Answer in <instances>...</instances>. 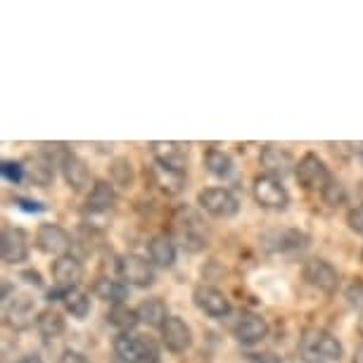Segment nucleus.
Listing matches in <instances>:
<instances>
[{
  "label": "nucleus",
  "mask_w": 363,
  "mask_h": 363,
  "mask_svg": "<svg viewBox=\"0 0 363 363\" xmlns=\"http://www.w3.org/2000/svg\"><path fill=\"white\" fill-rule=\"evenodd\" d=\"M301 363H340L345 359V347L333 333L320 328H306L299 340Z\"/></svg>",
  "instance_id": "f257e3e1"
},
{
  "label": "nucleus",
  "mask_w": 363,
  "mask_h": 363,
  "mask_svg": "<svg viewBox=\"0 0 363 363\" xmlns=\"http://www.w3.org/2000/svg\"><path fill=\"white\" fill-rule=\"evenodd\" d=\"M112 349L121 363H160V347L155 345V340L135 333H119Z\"/></svg>",
  "instance_id": "f03ea898"
},
{
  "label": "nucleus",
  "mask_w": 363,
  "mask_h": 363,
  "mask_svg": "<svg viewBox=\"0 0 363 363\" xmlns=\"http://www.w3.org/2000/svg\"><path fill=\"white\" fill-rule=\"evenodd\" d=\"M294 178H297L299 186L304 190H309V193H320V195H323L325 190L330 188V183L335 181L330 169L325 167V162L318 160V155H313V152H306L297 162V167H294Z\"/></svg>",
  "instance_id": "7ed1b4c3"
},
{
  "label": "nucleus",
  "mask_w": 363,
  "mask_h": 363,
  "mask_svg": "<svg viewBox=\"0 0 363 363\" xmlns=\"http://www.w3.org/2000/svg\"><path fill=\"white\" fill-rule=\"evenodd\" d=\"M252 195H255L257 204L269 211H285L290 204V193L283 186V181L269 174H259L252 183Z\"/></svg>",
  "instance_id": "20e7f679"
},
{
  "label": "nucleus",
  "mask_w": 363,
  "mask_h": 363,
  "mask_svg": "<svg viewBox=\"0 0 363 363\" xmlns=\"http://www.w3.org/2000/svg\"><path fill=\"white\" fill-rule=\"evenodd\" d=\"M197 204L202 211H207L214 218H233L240 211V202L233 190L214 186V188H202L197 193Z\"/></svg>",
  "instance_id": "39448f33"
},
{
  "label": "nucleus",
  "mask_w": 363,
  "mask_h": 363,
  "mask_svg": "<svg viewBox=\"0 0 363 363\" xmlns=\"http://www.w3.org/2000/svg\"><path fill=\"white\" fill-rule=\"evenodd\" d=\"M174 240L188 252H200L207 247V238L202 233V221L190 209H178L174 218Z\"/></svg>",
  "instance_id": "423d86ee"
},
{
  "label": "nucleus",
  "mask_w": 363,
  "mask_h": 363,
  "mask_svg": "<svg viewBox=\"0 0 363 363\" xmlns=\"http://www.w3.org/2000/svg\"><path fill=\"white\" fill-rule=\"evenodd\" d=\"M119 278L124 283L133 285V287H152L155 280H157V273H155V264L150 262L147 257L143 255H124L119 259Z\"/></svg>",
  "instance_id": "0eeeda50"
},
{
  "label": "nucleus",
  "mask_w": 363,
  "mask_h": 363,
  "mask_svg": "<svg viewBox=\"0 0 363 363\" xmlns=\"http://www.w3.org/2000/svg\"><path fill=\"white\" fill-rule=\"evenodd\" d=\"M36 247L43 252L48 257H65V255H72V247H74V240L72 235L67 233L62 225L57 223H40L38 230H36Z\"/></svg>",
  "instance_id": "6e6552de"
},
{
  "label": "nucleus",
  "mask_w": 363,
  "mask_h": 363,
  "mask_svg": "<svg viewBox=\"0 0 363 363\" xmlns=\"http://www.w3.org/2000/svg\"><path fill=\"white\" fill-rule=\"evenodd\" d=\"M301 278L323 294H335L340 287V273L325 259H309L301 266Z\"/></svg>",
  "instance_id": "1a4fd4ad"
},
{
  "label": "nucleus",
  "mask_w": 363,
  "mask_h": 363,
  "mask_svg": "<svg viewBox=\"0 0 363 363\" xmlns=\"http://www.w3.org/2000/svg\"><path fill=\"white\" fill-rule=\"evenodd\" d=\"M147 181H150V186H152L155 190H160L162 195H169V197L181 195L183 190H186V186H188L186 171L169 169V167H164V164H160V162L150 164Z\"/></svg>",
  "instance_id": "9d476101"
},
{
  "label": "nucleus",
  "mask_w": 363,
  "mask_h": 363,
  "mask_svg": "<svg viewBox=\"0 0 363 363\" xmlns=\"http://www.w3.org/2000/svg\"><path fill=\"white\" fill-rule=\"evenodd\" d=\"M193 301L209 318H225L230 313V299L214 285H197L193 290Z\"/></svg>",
  "instance_id": "9b49d317"
},
{
  "label": "nucleus",
  "mask_w": 363,
  "mask_h": 363,
  "mask_svg": "<svg viewBox=\"0 0 363 363\" xmlns=\"http://www.w3.org/2000/svg\"><path fill=\"white\" fill-rule=\"evenodd\" d=\"M233 335L242 347H255L259 342L266 340L269 335V323H266L264 316H259L255 311H242L233 325Z\"/></svg>",
  "instance_id": "f8f14e48"
},
{
  "label": "nucleus",
  "mask_w": 363,
  "mask_h": 363,
  "mask_svg": "<svg viewBox=\"0 0 363 363\" xmlns=\"http://www.w3.org/2000/svg\"><path fill=\"white\" fill-rule=\"evenodd\" d=\"M150 152H152L155 162L164 164L169 169L186 171L190 160V145L178 140H152L150 143Z\"/></svg>",
  "instance_id": "ddd939ff"
},
{
  "label": "nucleus",
  "mask_w": 363,
  "mask_h": 363,
  "mask_svg": "<svg viewBox=\"0 0 363 363\" xmlns=\"http://www.w3.org/2000/svg\"><path fill=\"white\" fill-rule=\"evenodd\" d=\"M0 257L8 266H19L29 259V235L22 228H3L0 235Z\"/></svg>",
  "instance_id": "4468645a"
},
{
  "label": "nucleus",
  "mask_w": 363,
  "mask_h": 363,
  "mask_svg": "<svg viewBox=\"0 0 363 363\" xmlns=\"http://www.w3.org/2000/svg\"><path fill=\"white\" fill-rule=\"evenodd\" d=\"M162 345L171 354H186L193 347V330L181 316H169L167 323L162 325Z\"/></svg>",
  "instance_id": "2eb2a0df"
},
{
  "label": "nucleus",
  "mask_w": 363,
  "mask_h": 363,
  "mask_svg": "<svg viewBox=\"0 0 363 363\" xmlns=\"http://www.w3.org/2000/svg\"><path fill=\"white\" fill-rule=\"evenodd\" d=\"M114 204H116V190H114L112 183L95 181L91 186V193H88V197H86L84 214L91 216V218L107 216L109 211L114 209Z\"/></svg>",
  "instance_id": "dca6fc26"
},
{
  "label": "nucleus",
  "mask_w": 363,
  "mask_h": 363,
  "mask_svg": "<svg viewBox=\"0 0 363 363\" xmlns=\"http://www.w3.org/2000/svg\"><path fill=\"white\" fill-rule=\"evenodd\" d=\"M259 162H262V167H264V174L276 176V178H283L287 174H292L294 167H297V164H294V157L290 155V150L273 145V143L262 147V152H259Z\"/></svg>",
  "instance_id": "f3484780"
},
{
  "label": "nucleus",
  "mask_w": 363,
  "mask_h": 363,
  "mask_svg": "<svg viewBox=\"0 0 363 363\" xmlns=\"http://www.w3.org/2000/svg\"><path fill=\"white\" fill-rule=\"evenodd\" d=\"M57 167H60V171H62L65 183L72 190L81 193V190H86L88 186H91V169H88L86 160H81L77 152H69V150H67V155L60 160Z\"/></svg>",
  "instance_id": "a211bd4d"
},
{
  "label": "nucleus",
  "mask_w": 363,
  "mask_h": 363,
  "mask_svg": "<svg viewBox=\"0 0 363 363\" xmlns=\"http://www.w3.org/2000/svg\"><path fill=\"white\" fill-rule=\"evenodd\" d=\"M48 299L50 301H62L65 304V311L72 313L74 318H86L91 313V294L81 287H69V290H62V287H52L48 292Z\"/></svg>",
  "instance_id": "6ab92c4d"
},
{
  "label": "nucleus",
  "mask_w": 363,
  "mask_h": 363,
  "mask_svg": "<svg viewBox=\"0 0 363 363\" xmlns=\"http://www.w3.org/2000/svg\"><path fill=\"white\" fill-rule=\"evenodd\" d=\"M50 271H52L55 287H62V290H69V287H79L81 278H84V264H81V259L74 257V255L57 257L52 262Z\"/></svg>",
  "instance_id": "aec40b11"
},
{
  "label": "nucleus",
  "mask_w": 363,
  "mask_h": 363,
  "mask_svg": "<svg viewBox=\"0 0 363 363\" xmlns=\"http://www.w3.org/2000/svg\"><path fill=\"white\" fill-rule=\"evenodd\" d=\"M128 283H124L121 278H114V276H98L93 280V294L107 304H124L128 299Z\"/></svg>",
  "instance_id": "412c9836"
},
{
  "label": "nucleus",
  "mask_w": 363,
  "mask_h": 363,
  "mask_svg": "<svg viewBox=\"0 0 363 363\" xmlns=\"http://www.w3.org/2000/svg\"><path fill=\"white\" fill-rule=\"evenodd\" d=\"M147 257L160 269H171L176 264V240L167 233H157L147 242Z\"/></svg>",
  "instance_id": "4be33fe9"
},
{
  "label": "nucleus",
  "mask_w": 363,
  "mask_h": 363,
  "mask_svg": "<svg viewBox=\"0 0 363 363\" xmlns=\"http://www.w3.org/2000/svg\"><path fill=\"white\" fill-rule=\"evenodd\" d=\"M22 164H24V174L31 183H36V186H40V188H45L52 183V178H55L52 157L40 152L36 157H29V160L22 162Z\"/></svg>",
  "instance_id": "5701e85b"
},
{
  "label": "nucleus",
  "mask_w": 363,
  "mask_h": 363,
  "mask_svg": "<svg viewBox=\"0 0 363 363\" xmlns=\"http://www.w3.org/2000/svg\"><path fill=\"white\" fill-rule=\"evenodd\" d=\"M5 320L15 330H24L33 323V299L31 297H12L10 304H5Z\"/></svg>",
  "instance_id": "b1692460"
},
{
  "label": "nucleus",
  "mask_w": 363,
  "mask_h": 363,
  "mask_svg": "<svg viewBox=\"0 0 363 363\" xmlns=\"http://www.w3.org/2000/svg\"><path fill=\"white\" fill-rule=\"evenodd\" d=\"M169 316L171 313H169L167 301L160 299V297L143 299L138 304V318H140V323L147 325V328H160L162 330V325L167 323Z\"/></svg>",
  "instance_id": "393cba45"
},
{
  "label": "nucleus",
  "mask_w": 363,
  "mask_h": 363,
  "mask_svg": "<svg viewBox=\"0 0 363 363\" xmlns=\"http://www.w3.org/2000/svg\"><path fill=\"white\" fill-rule=\"evenodd\" d=\"M65 316L55 309H43L36 316V330L43 340H57L65 333Z\"/></svg>",
  "instance_id": "a878e982"
},
{
  "label": "nucleus",
  "mask_w": 363,
  "mask_h": 363,
  "mask_svg": "<svg viewBox=\"0 0 363 363\" xmlns=\"http://www.w3.org/2000/svg\"><path fill=\"white\" fill-rule=\"evenodd\" d=\"M107 323L116 328L119 333H133L140 325L138 309H131L126 304H116L107 311Z\"/></svg>",
  "instance_id": "bb28decb"
},
{
  "label": "nucleus",
  "mask_w": 363,
  "mask_h": 363,
  "mask_svg": "<svg viewBox=\"0 0 363 363\" xmlns=\"http://www.w3.org/2000/svg\"><path fill=\"white\" fill-rule=\"evenodd\" d=\"M204 167H207V171L214 178H221V181H225V178L233 176V160L228 152H223V150L218 147H209L207 152H204Z\"/></svg>",
  "instance_id": "cd10ccee"
},
{
  "label": "nucleus",
  "mask_w": 363,
  "mask_h": 363,
  "mask_svg": "<svg viewBox=\"0 0 363 363\" xmlns=\"http://www.w3.org/2000/svg\"><path fill=\"white\" fill-rule=\"evenodd\" d=\"M109 171H112L114 186H121V188L133 186V167L126 157H116V160L112 162V167H109Z\"/></svg>",
  "instance_id": "c85d7f7f"
},
{
  "label": "nucleus",
  "mask_w": 363,
  "mask_h": 363,
  "mask_svg": "<svg viewBox=\"0 0 363 363\" xmlns=\"http://www.w3.org/2000/svg\"><path fill=\"white\" fill-rule=\"evenodd\" d=\"M276 250L278 252H294V250H304L306 247V235L299 230H283L276 233Z\"/></svg>",
  "instance_id": "c756f323"
},
{
  "label": "nucleus",
  "mask_w": 363,
  "mask_h": 363,
  "mask_svg": "<svg viewBox=\"0 0 363 363\" xmlns=\"http://www.w3.org/2000/svg\"><path fill=\"white\" fill-rule=\"evenodd\" d=\"M0 174H3L5 181L12 183V186H19V183H22L24 178H26L24 164L22 162H10V160L3 162V167H0Z\"/></svg>",
  "instance_id": "7c9ffc66"
},
{
  "label": "nucleus",
  "mask_w": 363,
  "mask_h": 363,
  "mask_svg": "<svg viewBox=\"0 0 363 363\" xmlns=\"http://www.w3.org/2000/svg\"><path fill=\"white\" fill-rule=\"evenodd\" d=\"M320 197H323V200L330 204V207H340V204L347 202V190H345V186H342L340 181H333L330 188H328Z\"/></svg>",
  "instance_id": "2f4dec72"
},
{
  "label": "nucleus",
  "mask_w": 363,
  "mask_h": 363,
  "mask_svg": "<svg viewBox=\"0 0 363 363\" xmlns=\"http://www.w3.org/2000/svg\"><path fill=\"white\" fill-rule=\"evenodd\" d=\"M347 223H349V228H352L354 233L363 235V202L347 211Z\"/></svg>",
  "instance_id": "473e14b6"
},
{
  "label": "nucleus",
  "mask_w": 363,
  "mask_h": 363,
  "mask_svg": "<svg viewBox=\"0 0 363 363\" xmlns=\"http://www.w3.org/2000/svg\"><path fill=\"white\" fill-rule=\"evenodd\" d=\"M15 204L22 211H29V214H36V211H45V204H40L36 200H26V197H17Z\"/></svg>",
  "instance_id": "72a5a7b5"
},
{
  "label": "nucleus",
  "mask_w": 363,
  "mask_h": 363,
  "mask_svg": "<svg viewBox=\"0 0 363 363\" xmlns=\"http://www.w3.org/2000/svg\"><path fill=\"white\" fill-rule=\"evenodd\" d=\"M57 363H91V361H88L86 356L81 354V352H74V349H67V352H65L62 356H60V361H57Z\"/></svg>",
  "instance_id": "f704fd0d"
},
{
  "label": "nucleus",
  "mask_w": 363,
  "mask_h": 363,
  "mask_svg": "<svg viewBox=\"0 0 363 363\" xmlns=\"http://www.w3.org/2000/svg\"><path fill=\"white\" fill-rule=\"evenodd\" d=\"M250 361H255V363H283L276 354H250Z\"/></svg>",
  "instance_id": "c9c22d12"
},
{
  "label": "nucleus",
  "mask_w": 363,
  "mask_h": 363,
  "mask_svg": "<svg viewBox=\"0 0 363 363\" xmlns=\"http://www.w3.org/2000/svg\"><path fill=\"white\" fill-rule=\"evenodd\" d=\"M22 278H26V283L29 285H36V287H43V278H40L38 271H24Z\"/></svg>",
  "instance_id": "e433bc0d"
},
{
  "label": "nucleus",
  "mask_w": 363,
  "mask_h": 363,
  "mask_svg": "<svg viewBox=\"0 0 363 363\" xmlns=\"http://www.w3.org/2000/svg\"><path fill=\"white\" fill-rule=\"evenodd\" d=\"M19 363H45V361L36 354H29V356H24V359H19Z\"/></svg>",
  "instance_id": "4c0bfd02"
},
{
  "label": "nucleus",
  "mask_w": 363,
  "mask_h": 363,
  "mask_svg": "<svg viewBox=\"0 0 363 363\" xmlns=\"http://www.w3.org/2000/svg\"><path fill=\"white\" fill-rule=\"evenodd\" d=\"M352 363H363V345L356 347V352H354V359H352Z\"/></svg>",
  "instance_id": "58836bf2"
},
{
  "label": "nucleus",
  "mask_w": 363,
  "mask_h": 363,
  "mask_svg": "<svg viewBox=\"0 0 363 363\" xmlns=\"http://www.w3.org/2000/svg\"><path fill=\"white\" fill-rule=\"evenodd\" d=\"M356 155H359V162L363 164V143H361L359 147H356Z\"/></svg>",
  "instance_id": "ea45409f"
},
{
  "label": "nucleus",
  "mask_w": 363,
  "mask_h": 363,
  "mask_svg": "<svg viewBox=\"0 0 363 363\" xmlns=\"http://www.w3.org/2000/svg\"><path fill=\"white\" fill-rule=\"evenodd\" d=\"M359 195H361V202H363V183L359 186Z\"/></svg>",
  "instance_id": "a19ab883"
},
{
  "label": "nucleus",
  "mask_w": 363,
  "mask_h": 363,
  "mask_svg": "<svg viewBox=\"0 0 363 363\" xmlns=\"http://www.w3.org/2000/svg\"><path fill=\"white\" fill-rule=\"evenodd\" d=\"M361 257H363V250H361Z\"/></svg>",
  "instance_id": "79ce46f5"
}]
</instances>
